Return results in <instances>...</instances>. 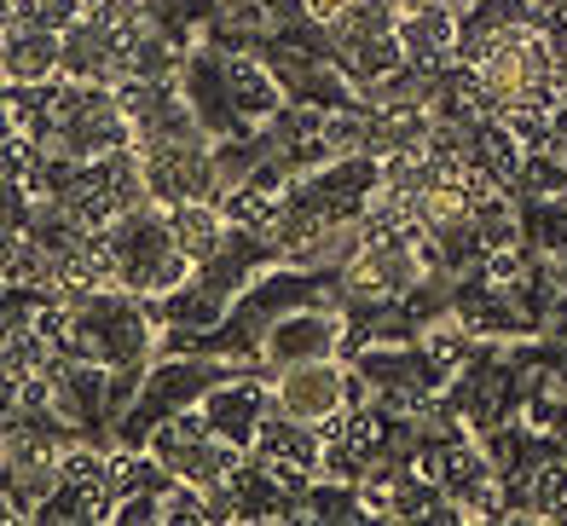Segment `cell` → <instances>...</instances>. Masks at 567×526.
<instances>
[{"mask_svg": "<svg viewBox=\"0 0 567 526\" xmlns=\"http://www.w3.org/2000/svg\"><path fill=\"white\" fill-rule=\"evenodd\" d=\"M267 393H272V411L296 416V423H319V429L371 400V388L348 353L278 364V371H267Z\"/></svg>", "mask_w": 567, "mask_h": 526, "instance_id": "obj_1", "label": "cell"}, {"mask_svg": "<svg viewBox=\"0 0 567 526\" xmlns=\"http://www.w3.org/2000/svg\"><path fill=\"white\" fill-rule=\"evenodd\" d=\"M145 452L157 457L179 486H197V492L231 481V475H238V463H244V445H238V440H226L203 411H179V416H163V423H151Z\"/></svg>", "mask_w": 567, "mask_h": 526, "instance_id": "obj_2", "label": "cell"}, {"mask_svg": "<svg viewBox=\"0 0 567 526\" xmlns=\"http://www.w3.org/2000/svg\"><path fill=\"white\" fill-rule=\"evenodd\" d=\"M353 341V319L324 301H307V307H290L278 312V319L261 330V353H255V364H261V377L278 371V364H296V359H324V353H348Z\"/></svg>", "mask_w": 567, "mask_h": 526, "instance_id": "obj_3", "label": "cell"}, {"mask_svg": "<svg viewBox=\"0 0 567 526\" xmlns=\"http://www.w3.org/2000/svg\"><path fill=\"white\" fill-rule=\"evenodd\" d=\"M0 59H7V93L12 87L64 82V30L7 7V41H0Z\"/></svg>", "mask_w": 567, "mask_h": 526, "instance_id": "obj_4", "label": "cell"}, {"mask_svg": "<svg viewBox=\"0 0 567 526\" xmlns=\"http://www.w3.org/2000/svg\"><path fill=\"white\" fill-rule=\"evenodd\" d=\"M64 82H105L122 87V30L99 23L93 12L64 30Z\"/></svg>", "mask_w": 567, "mask_h": 526, "instance_id": "obj_5", "label": "cell"}, {"mask_svg": "<svg viewBox=\"0 0 567 526\" xmlns=\"http://www.w3.org/2000/svg\"><path fill=\"white\" fill-rule=\"evenodd\" d=\"M168 226H174V244L186 249L192 267H209V260H220L226 244H231V231H238L231 208L215 203V197H203V203H174V208H168Z\"/></svg>", "mask_w": 567, "mask_h": 526, "instance_id": "obj_6", "label": "cell"}, {"mask_svg": "<svg viewBox=\"0 0 567 526\" xmlns=\"http://www.w3.org/2000/svg\"><path fill=\"white\" fill-rule=\"evenodd\" d=\"M452 35H457V12H446L441 0L400 12V47L411 64H452Z\"/></svg>", "mask_w": 567, "mask_h": 526, "instance_id": "obj_7", "label": "cell"}, {"mask_svg": "<svg viewBox=\"0 0 567 526\" xmlns=\"http://www.w3.org/2000/svg\"><path fill=\"white\" fill-rule=\"evenodd\" d=\"M12 12L23 18H41V23H53V30H70L75 18H87V0H7Z\"/></svg>", "mask_w": 567, "mask_h": 526, "instance_id": "obj_8", "label": "cell"}, {"mask_svg": "<svg viewBox=\"0 0 567 526\" xmlns=\"http://www.w3.org/2000/svg\"><path fill=\"white\" fill-rule=\"evenodd\" d=\"M538 156L550 163V174L567 186V111H556L550 122H545V134H538V145H533Z\"/></svg>", "mask_w": 567, "mask_h": 526, "instance_id": "obj_9", "label": "cell"}, {"mask_svg": "<svg viewBox=\"0 0 567 526\" xmlns=\"http://www.w3.org/2000/svg\"><path fill=\"white\" fill-rule=\"evenodd\" d=\"M441 7H446V12H470V7H475V0H441Z\"/></svg>", "mask_w": 567, "mask_h": 526, "instance_id": "obj_10", "label": "cell"}]
</instances>
